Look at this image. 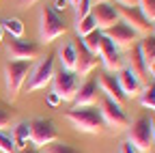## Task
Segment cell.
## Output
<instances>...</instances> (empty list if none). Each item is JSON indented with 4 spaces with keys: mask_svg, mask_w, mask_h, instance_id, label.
<instances>
[{
    "mask_svg": "<svg viewBox=\"0 0 155 153\" xmlns=\"http://www.w3.org/2000/svg\"><path fill=\"white\" fill-rule=\"evenodd\" d=\"M65 119L78 129V131H84V134H101L106 129L104 119L99 110L95 106H82V108H71L65 112Z\"/></svg>",
    "mask_w": 155,
    "mask_h": 153,
    "instance_id": "cell-1",
    "label": "cell"
},
{
    "mask_svg": "<svg viewBox=\"0 0 155 153\" xmlns=\"http://www.w3.org/2000/svg\"><path fill=\"white\" fill-rule=\"evenodd\" d=\"M127 142L138 153H153L155 142H153V129H151V117L149 114H142V117L129 121Z\"/></svg>",
    "mask_w": 155,
    "mask_h": 153,
    "instance_id": "cell-2",
    "label": "cell"
},
{
    "mask_svg": "<svg viewBox=\"0 0 155 153\" xmlns=\"http://www.w3.org/2000/svg\"><path fill=\"white\" fill-rule=\"evenodd\" d=\"M65 32H67V26L63 22V17L58 15L52 7L43 5L41 11H39V41H41L43 45H48L54 39L63 37Z\"/></svg>",
    "mask_w": 155,
    "mask_h": 153,
    "instance_id": "cell-3",
    "label": "cell"
},
{
    "mask_svg": "<svg viewBox=\"0 0 155 153\" xmlns=\"http://www.w3.org/2000/svg\"><path fill=\"white\" fill-rule=\"evenodd\" d=\"M30 73L28 61H7L5 63V91H7V101H15L19 91L24 88V82Z\"/></svg>",
    "mask_w": 155,
    "mask_h": 153,
    "instance_id": "cell-4",
    "label": "cell"
},
{
    "mask_svg": "<svg viewBox=\"0 0 155 153\" xmlns=\"http://www.w3.org/2000/svg\"><path fill=\"white\" fill-rule=\"evenodd\" d=\"M54 73H56V69H54V56H52V54L43 56V58H39V63H37L35 67H30V73H28L26 82H24L26 93L45 88V86L52 82Z\"/></svg>",
    "mask_w": 155,
    "mask_h": 153,
    "instance_id": "cell-5",
    "label": "cell"
},
{
    "mask_svg": "<svg viewBox=\"0 0 155 153\" xmlns=\"http://www.w3.org/2000/svg\"><path fill=\"white\" fill-rule=\"evenodd\" d=\"M97 101H99V114H101V119H104V125L108 129L121 131V129H127L129 127V117L125 114V110H123L121 104L108 99L106 95L99 97Z\"/></svg>",
    "mask_w": 155,
    "mask_h": 153,
    "instance_id": "cell-6",
    "label": "cell"
},
{
    "mask_svg": "<svg viewBox=\"0 0 155 153\" xmlns=\"http://www.w3.org/2000/svg\"><path fill=\"white\" fill-rule=\"evenodd\" d=\"M28 129H30V147H35V149H43V147L52 145L54 140H58L56 127L48 119H32V121H28Z\"/></svg>",
    "mask_w": 155,
    "mask_h": 153,
    "instance_id": "cell-7",
    "label": "cell"
},
{
    "mask_svg": "<svg viewBox=\"0 0 155 153\" xmlns=\"http://www.w3.org/2000/svg\"><path fill=\"white\" fill-rule=\"evenodd\" d=\"M78 86H80L78 84V75L73 71H67V69L56 71L52 78V91L61 97V101H73Z\"/></svg>",
    "mask_w": 155,
    "mask_h": 153,
    "instance_id": "cell-8",
    "label": "cell"
},
{
    "mask_svg": "<svg viewBox=\"0 0 155 153\" xmlns=\"http://www.w3.org/2000/svg\"><path fill=\"white\" fill-rule=\"evenodd\" d=\"M116 13H119V20L123 24H127L136 35H142V37L151 35L153 26H151V22L147 20V17L140 13L138 7H121V5H116Z\"/></svg>",
    "mask_w": 155,
    "mask_h": 153,
    "instance_id": "cell-9",
    "label": "cell"
},
{
    "mask_svg": "<svg viewBox=\"0 0 155 153\" xmlns=\"http://www.w3.org/2000/svg\"><path fill=\"white\" fill-rule=\"evenodd\" d=\"M39 45L32 41H22V39H13L7 41V56L9 61H28L32 63L35 58H39Z\"/></svg>",
    "mask_w": 155,
    "mask_h": 153,
    "instance_id": "cell-10",
    "label": "cell"
},
{
    "mask_svg": "<svg viewBox=\"0 0 155 153\" xmlns=\"http://www.w3.org/2000/svg\"><path fill=\"white\" fill-rule=\"evenodd\" d=\"M104 37L108 41H112L119 50H123V48H131V45H136V41H138V35H136L127 24H123V22H119V24H114L112 28H108V30H104Z\"/></svg>",
    "mask_w": 155,
    "mask_h": 153,
    "instance_id": "cell-11",
    "label": "cell"
},
{
    "mask_svg": "<svg viewBox=\"0 0 155 153\" xmlns=\"http://www.w3.org/2000/svg\"><path fill=\"white\" fill-rule=\"evenodd\" d=\"M91 15H93V20H95V26L97 30H108L112 28L114 24H119V13H116V7L110 5V2H104V5H93L91 9Z\"/></svg>",
    "mask_w": 155,
    "mask_h": 153,
    "instance_id": "cell-12",
    "label": "cell"
},
{
    "mask_svg": "<svg viewBox=\"0 0 155 153\" xmlns=\"http://www.w3.org/2000/svg\"><path fill=\"white\" fill-rule=\"evenodd\" d=\"M101 58V63H104V67H106V71L108 73H116V71H121L125 65H123V56H121V52H119V48H116L112 41H108L106 37H104V43H101V48H99V54H97Z\"/></svg>",
    "mask_w": 155,
    "mask_h": 153,
    "instance_id": "cell-13",
    "label": "cell"
},
{
    "mask_svg": "<svg viewBox=\"0 0 155 153\" xmlns=\"http://www.w3.org/2000/svg\"><path fill=\"white\" fill-rule=\"evenodd\" d=\"M97 86H99V91L106 95L108 99L121 104V106H123V101L127 99L125 95H123V91H121V86H119V80H116L114 73H108V71L99 73V78H97Z\"/></svg>",
    "mask_w": 155,
    "mask_h": 153,
    "instance_id": "cell-14",
    "label": "cell"
},
{
    "mask_svg": "<svg viewBox=\"0 0 155 153\" xmlns=\"http://www.w3.org/2000/svg\"><path fill=\"white\" fill-rule=\"evenodd\" d=\"M97 63H99L97 54L88 52L82 41H78V45H75V69H73V73L75 75H88L97 67Z\"/></svg>",
    "mask_w": 155,
    "mask_h": 153,
    "instance_id": "cell-15",
    "label": "cell"
},
{
    "mask_svg": "<svg viewBox=\"0 0 155 153\" xmlns=\"http://www.w3.org/2000/svg\"><path fill=\"white\" fill-rule=\"evenodd\" d=\"M116 80H119V86L123 91V95L129 99V97H138L140 91H142V82L134 75V71L129 67H123L121 71H116Z\"/></svg>",
    "mask_w": 155,
    "mask_h": 153,
    "instance_id": "cell-16",
    "label": "cell"
},
{
    "mask_svg": "<svg viewBox=\"0 0 155 153\" xmlns=\"http://www.w3.org/2000/svg\"><path fill=\"white\" fill-rule=\"evenodd\" d=\"M97 99H99V86H97V80L88 78L84 84L78 86V93L73 97L75 108H82V106H95Z\"/></svg>",
    "mask_w": 155,
    "mask_h": 153,
    "instance_id": "cell-17",
    "label": "cell"
},
{
    "mask_svg": "<svg viewBox=\"0 0 155 153\" xmlns=\"http://www.w3.org/2000/svg\"><path fill=\"white\" fill-rule=\"evenodd\" d=\"M125 67H129V69L134 71V75H136L142 84H149V78H151V75H149V69H147V65H144L142 54H140V50H138V43L129 48V63H127Z\"/></svg>",
    "mask_w": 155,
    "mask_h": 153,
    "instance_id": "cell-18",
    "label": "cell"
},
{
    "mask_svg": "<svg viewBox=\"0 0 155 153\" xmlns=\"http://www.w3.org/2000/svg\"><path fill=\"white\" fill-rule=\"evenodd\" d=\"M11 140H13V147L15 151H24L30 142V129H28V121H19L15 123V127L11 129Z\"/></svg>",
    "mask_w": 155,
    "mask_h": 153,
    "instance_id": "cell-19",
    "label": "cell"
},
{
    "mask_svg": "<svg viewBox=\"0 0 155 153\" xmlns=\"http://www.w3.org/2000/svg\"><path fill=\"white\" fill-rule=\"evenodd\" d=\"M58 56V63H61V69L73 71L75 69V45L73 43H63L56 52Z\"/></svg>",
    "mask_w": 155,
    "mask_h": 153,
    "instance_id": "cell-20",
    "label": "cell"
},
{
    "mask_svg": "<svg viewBox=\"0 0 155 153\" xmlns=\"http://www.w3.org/2000/svg\"><path fill=\"white\" fill-rule=\"evenodd\" d=\"M138 50H140L142 58H144L147 69H149L151 65H155V35H147V37H142V41L138 43Z\"/></svg>",
    "mask_w": 155,
    "mask_h": 153,
    "instance_id": "cell-21",
    "label": "cell"
},
{
    "mask_svg": "<svg viewBox=\"0 0 155 153\" xmlns=\"http://www.w3.org/2000/svg\"><path fill=\"white\" fill-rule=\"evenodd\" d=\"M0 24H2V30L9 32L13 39H22V35H24V22L19 20V17H7V20H2Z\"/></svg>",
    "mask_w": 155,
    "mask_h": 153,
    "instance_id": "cell-22",
    "label": "cell"
},
{
    "mask_svg": "<svg viewBox=\"0 0 155 153\" xmlns=\"http://www.w3.org/2000/svg\"><path fill=\"white\" fill-rule=\"evenodd\" d=\"M82 43H84V48H86L88 52L99 54V48H101V43H104V32L95 28L93 32H88L86 37H82Z\"/></svg>",
    "mask_w": 155,
    "mask_h": 153,
    "instance_id": "cell-23",
    "label": "cell"
},
{
    "mask_svg": "<svg viewBox=\"0 0 155 153\" xmlns=\"http://www.w3.org/2000/svg\"><path fill=\"white\" fill-rule=\"evenodd\" d=\"M138 99L142 104V108H149V110H155V84H147L142 86Z\"/></svg>",
    "mask_w": 155,
    "mask_h": 153,
    "instance_id": "cell-24",
    "label": "cell"
},
{
    "mask_svg": "<svg viewBox=\"0 0 155 153\" xmlns=\"http://www.w3.org/2000/svg\"><path fill=\"white\" fill-rule=\"evenodd\" d=\"M97 26H95V20H93V15H86L82 17L80 22H75V35L78 37H86L88 32H93Z\"/></svg>",
    "mask_w": 155,
    "mask_h": 153,
    "instance_id": "cell-25",
    "label": "cell"
},
{
    "mask_svg": "<svg viewBox=\"0 0 155 153\" xmlns=\"http://www.w3.org/2000/svg\"><path fill=\"white\" fill-rule=\"evenodd\" d=\"M43 153H80V151L73 149L71 145H65V142H61V140H54L52 145L43 147Z\"/></svg>",
    "mask_w": 155,
    "mask_h": 153,
    "instance_id": "cell-26",
    "label": "cell"
},
{
    "mask_svg": "<svg viewBox=\"0 0 155 153\" xmlns=\"http://www.w3.org/2000/svg\"><path fill=\"white\" fill-rule=\"evenodd\" d=\"M138 9L149 22H155V0H138Z\"/></svg>",
    "mask_w": 155,
    "mask_h": 153,
    "instance_id": "cell-27",
    "label": "cell"
},
{
    "mask_svg": "<svg viewBox=\"0 0 155 153\" xmlns=\"http://www.w3.org/2000/svg\"><path fill=\"white\" fill-rule=\"evenodd\" d=\"M91 9H93V2H91V0H80V2L75 5V22H80L82 17L91 15Z\"/></svg>",
    "mask_w": 155,
    "mask_h": 153,
    "instance_id": "cell-28",
    "label": "cell"
},
{
    "mask_svg": "<svg viewBox=\"0 0 155 153\" xmlns=\"http://www.w3.org/2000/svg\"><path fill=\"white\" fill-rule=\"evenodd\" d=\"M0 153H15L13 140L7 131H0Z\"/></svg>",
    "mask_w": 155,
    "mask_h": 153,
    "instance_id": "cell-29",
    "label": "cell"
},
{
    "mask_svg": "<svg viewBox=\"0 0 155 153\" xmlns=\"http://www.w3.org/2000/svg\"><path fill=\"white\" fill-rule=\"evenodd\" d=\"M9 125H11V114L5 108H0V131H5Z\"/></svg>",
    "mask_w": 155,
    "mask_h": 153,
    "instance_id": "cell-30",
    "label": "cell"
},
{
    "mask_svg": "<svg viewBox=\"0 0 155 153\" xmlns=\"http://www.w3.org/2000/svg\"><path fill=\"white\" fill-rule=\"evenodd\" d=\"M45 104H48L50 108H58V104H61V97H58L54 91H50V93H45Z\"/></svg>",
    "mask_w": 155,
    "mask_h": 153,
    "instance_id": "cell-31",
    "label": "cell"
},
{
    "mask_svg": "<svg viewBox=\"0 0 155 153\" xmlns=\"http://www.w3.org/2000/svg\"><path fill=\"white\" fill-rule=\"evenodd\" d=\"M71 5H69V0H54L52 2V9L58 13V11H65V9H69Z\"/></svg>",
    "mask_w": 155,
    "mask_h": 153,
    "instance_id": "cell-32",
    "label": "cell"
},
{
    "mask_svg": "<svg viewBox=\"0 0 155 153\" xmlns=\"http://www.w3.org/2000/svg\"><path fill=\"white\" fill-rule=\"evenodd\" d=\"M119 153H138V151H136V149H134V147H131L127 140H123V142H121V149H119Z\"/></svg>",
    "mask_w": 155,
    "mask_h": 153,
    "instance_id": "cell-33",
    "label": "cell"
},
{
    "mask_svg": "<svg viewBox=\"0 0 155 153\" xmlns=\"http://www.w3.org/2000/svg\"><path fill=\"white\" fill-rule=\"evenodd\" d=\"M116 5H121V7H138V0H116Z\"/></svg>",
    "mask_w": 155,
    "mask_h": 153,
    "instance_id": "cell-34",
    "label": "cell"
},
{
    "mask_svg": "<svg viewBox=\"0 0 155 153\" xmlns=\"http://www.w3.org/2000/svg\"><path fill=\"white\" fill-rule=\"evenodd\" d=\"M35 2H39V0H17V5L22 7V9H28V7H32Z\"/></svg>",
    "mask_w": 155,
    "mask_h": 153,
    "instance_id": "cell-35",
    "label": "cell"
},
{
    "mask_svg": "<svg viewBox=\"0 0 155 153\" xmlns=\"http://www.w3.org/2000/svg\"><path fill=\"white\" fill-rule=\"evenodd\" d=\"M151 129H153V142H155V114L151 117Z\"/></svg>",
    "mask_w": 155,
    "mask_h": 153,
    "instance_id": "cell-36",
    "label": "cell"
},
{
    "mask_svg": "<svg viewBox=\"0 0 155 153\" xmlns=\"http://www.w3.org/2000/svg\"><path fill=\"white\" fill-rule=\"evenodd\" d=\"M19 153H39V151H37L35 147H26L24 151H19Z\"/></svg>",
    "mask_w": 155,
    "mask_h": 153,
    "instance_id": "cell-37",
    "label": "cell"
},
{
    "mask_svg": "<svg viewBox=\"0 0 155 153\" xmlns=\"http://www.w3.org/2000/svg\"><path fill=\"white\" fill-rule=\"evenodd\" d=\"M93 5H104V2H110V0H91Z\"/></svg>",
    "mask_w": 155,
    "mask_h": 153,
    "instance_id": "cell-38",
    "label": "cell"
},
{
    "mask_svg": "<svg viewBox=\"0 0 155 153\" xmlns=\"http://www.w3.org/2000/svg\"><path fill=\"white\" fill-rule=\"evenodd\" d=\"M149 75H153V78H155V65H151V67H149Z\"/></svg>",
    "mask_w": 155,
    "mask_h": 153,
    "instance_id": "cell-39",
    "label": "cell"
},
{
    "mask_svg": "<svg viewBox=\"0 0 155 153\" xmlns=\"http://www.w3.org/2000/svg\"><path fill=\"white\" fill-rule=\"evenodd\" d=\"M2 37H5V30H2V24H0V43H2Z\"/></svg>",
    "mask_w": 155,
    "mask_h": 153,
    "instance_id": "cell-40",
    "label": "cell"
},
{
    "mask_svg": "<svg viewBox=\"0 0 155 153\" xmlns=\"http://www.w3.org/2000/svg\"><path fill=\"white\" fill-rule=\"evenodd\" d=\"M78 2H80V0H69V5H73V7H75Z\"/></svg>",
    "mask_w": 155,
    "mask_h": 153,
    "instance_id": "cell-41",
    "label": "cell"
},
{
    "mask_svg": "<svg viewBox=\"0 0 155 153\" xmlns=\"http://www.w3.org/2000/svg\"><path fill=\"white\" fill-rule=\"evenodd\" d=\"M153 30H155V26H153Z\"/></svg>",
    "mask_w": 155,
    "mask_h": 153,
    "instance_id": "cell-42",
    "label": "cell"
}]
</instances>
